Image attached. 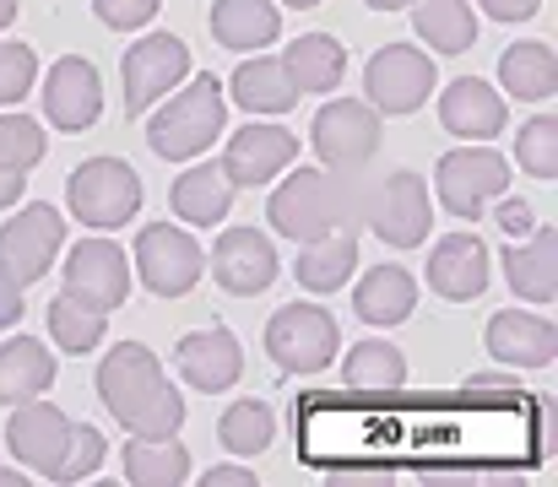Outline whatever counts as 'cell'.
Here are the masks:
<instances>
[{
    "instance_id": "1",
    "label": "cell",
    "mask_w": 558,
    "mask_h": 487,
    "mask_svg": "<svg viewBox=\"0 0 558 487\" xmlns=\"http://www.w3.org/2000/svg\"><path fill=\"white\" fill-rule=\"evenodd\" d=\"M98 395L109 417L136 439H169L185 428V395L169 385L163 363L142 341H120L98 363Z\"/></svg>"
},
{
    "instance_id": "2",
    "label": "cell",
    "mask_w": 558,
    "mask_h": 487,
    "mask_svg": "<svg viewBox=\"0 0 558 487\" xmlns=\"http://www.w3.org/2000/svg\"><path fill=\"white\" fill-rule=\"evenodd\" d=\"M288 173V168H282ZM266 222L293 239L310 244L320 233L337 228H359V173H331V168H293L271 200H266Z\"/></svg>"
},
{
    "instance_id": "3",
    "label": "cell",
    "mask_w": 558,
    "mask_h": 487,
    "mask_svg": "<svg viewBox=\"0 0 558 487\" xmlns=\"http://www.w3.org/2000/svg\"><path fill=\"white\" fill-rule=\"evenodd\" d=\"M222 120H228V93H222V82L211 71H201L147 120V147L163 162L201 158L222 136Z\"/></svg>"
},
{
    "instance_id": "4",
    "label": "cell",
    "mask_w": 558,
    "mask_h": 487,
    "mask_svg": "<svg viewBox=\"0 0 558 487\" xmlns=\"http://www.w3.org/2000/svg\"><path fill=\"white\" fill-rule=\"evenodd\" d=\"M359 222H369L390 249H417L428 239L434 206H428V184L412 168H390V173H359Z\"/></svg>"
},
{
    "instance_id": "5",
    "label": "cell",
    "mask_w": 558,
    "mask_h": 487,
    "mask_svg": "<svg viewBox=\"0 0 558 487\" xmlns=\"http://www.w3.org/2000/svg\"><path fill=\"white\" fill-rule=\"evenodd\" d=\"M65 206L82 228L114 233L142 211V173L120 158H87L71 168L65 179Z\"/></svg>"
},
{
    "instance_id": "6",
    "label": "cell",
    "mask_w": 558,
    "mask_h": 487,
    "mask_svg": "<svg viewBox=\"0 0 558 487\" xmlns=\"http://www.w3.org/2000/svg\"><path fill=\"white\" fill-rule=\"evenodd\" d=\"M505 190H510V158L494 153L488 142H466L434 162V195L461 222H477Z\"/></svg>"
},
{
    "instance_id": "7",
    "label": "cell",
    "mask_w": 558,
    "mask_h": 487,
    "mask_svg": "<svg viewBox=\"0 0 558 487\" xmlns=\"http://www.w3.org/2000/svg\"><path fill=\"white\" fill-rule=\"evenodd\" d=\"M266 352H271V363L282 374H320L342 352V325L331 320V309L293 299L266 325Z\"/></svg>"
},
{
    "instance_id": "8",
    "label": "cell",
    "mask_w": 558,
    "mask_h": 487,
    "mask_svg": "<svg viewBox=\"0 0 558 487\" xmlns=\"http://www.w3.org/2000/svg\"><path fill=\"white\" fill-rule=\"evenodd\" d=\"M131 266H136V277H142L147 293L185 299L190 288L206 277V249L190 239V228H180V222H147L136 233Z\"/></svg>"
},
{
    "instance_id": "9",
    "label": "cell",
    "mask_w": 558,
    "mask_h": 487,
    "mask_svg": "<svg viewBox=\"0 0 558 487\" xmlns=\"http://www.w3.org/2000/svg\"><path fill=\"white\" fill-rule=\"evenodd\" d=\"M315 158L331 173H364L379 153V114L369 98H331L310 125Z\"/></svg>"
},
{
    "instance_id": "10",
    "label": "cell",
    "mask_w": 558,
    "mask_h": 487,
    "mask_svg": "<svg viewBox=\"0 0 558 487\" xmlns=\"http://www.w3.org/2000/svg\"><path fill=\"white\" fill-rule=\"evenodd\" d=\"M434 87H439V71L412 44H385L364 65V93H369L374 114H412V109L428 104Z\"/></svg>"
},
{
    "instance_id": "11",
    "label": "cell",
    "mask_w": 558,
    "mask_h": 487,
    "mask_svg": "<svg viewBox=\"0 0 558 487\" xmlns=\"http://www.w3.org/2000/svg\"><path fill=\"white\" fill-rule=\"evenodd\" d=\"M120 76H125V114H131V120L147 114L158 98H169V93L190 76L185 38H174V33H147L142 44L125 49Z\"/></svg>"
},
{
    "instance_id": "12",
    "label": "cell",
    "mask_w": 558,
    "mask_h": 487,
    "mask_svg": "<svg viewBox=\"0 0 558 487\" xmlns=\"http://www.w3.org/2000/svg\"><path fill=\"white\" fill-rule=\"evenodd\" d=\"M65 249V217L54 211V206H22L5 228H0V260H5V271L22 282V288H33L49 266H54V255Z\"/></svg>"
},
{
    "instance_id": "13",
    "label": "cell",
    "mask_w": 558,
    "mask_h": 487,
    "mask_svg": "<svg viewBox=\"0 0 558 487\" xmlns=\"http://www.w3.org/2000/svg\"><path fill=\"white\" fill-rule=\"evenodd\" d=\"M282 260H277V244L260 233V228H222L217 244H211V277L222 293L233 299H255L277 282Z\"/></svg>"
},
{
    "instance_id": "14",
    "label": "cell",
    "mask_w": 558,
    "mask_h": 487,
    "mask_svg": "<svg viewBox=\"0 0 558 487\" xmlns=\"http://www.w3.org/2000/svg\"><path fill=\"white\" fill-rule=\"evenodd\" d=\"M65 293H76L82 304L114 315L131 299V260L114 239H82L65 255Z\"/></svg>"
},
{
    "instance_id": "15",
    "label": "cell",
    "mask_w": 558,
    "mask_h": 487,
    "mask_svg": "<svg viewBox=\"0 0 558 487\" xmlns=\"http://www.w3.org/2000/svg\"><path fill=\"white\" fill-rule=\"evenodd\" d=\"M104 114V76L93 60L65 54L44 71V120L54 131H93Z\"/></svg>"
},
{
    "instance_id": "16",
    "label": "cell",
    "mask_w": 558,
    "mask_h": 487,
    "mask_svg": "<svg viewBox=\"0 0 558 487\" xmlns=\"http://www.w3.org/2000/svg\"><path fill=\"white\" fill-rule=\"evenodd\" d=\"M293 158H299V136H293V131L250 120L244 131L228 136V147H222V173H228L233 190H260V184H271Z\"/></svg>"
},
{
    "instance_id": "17",
    "label": "cell",
    "mask_w": 558,
    "mask_h": 487,
    "mask_svg": "<svg viewBox=\"0 0 558 487\" xmlns=\"http://www.w3.org/2000/svg\"><path fill=\"white\" fill-rule=\"evenodd\" d=\"M488 282H494V255L477 233H445L428 249V293L450 304H472L488 293Z\"/></svg>"
},
{
    "instance_id": "18",
    "label": "cell",
    "mask_w": 558,
    "mask_h": 487,
    "mask_svg": "<svg viewBox=\"0 0 558 487\" xmlns=\"http://www.w3.org/2000/svg\"><path fill=\"white\" fill-rule=\"evenodd\" d=\"M65 439H71V417L54 406V401H22L11 406V423H5V445L16 455V466L38 472V477H54L60 455H65Z\"/></svg>"
},
{
    "instance_id": "19",
    "label": "cell",
    "mask_w": 558,
    "mask_h": 487,
    "mask_svg": "<svg viewBox=\"0 0 558 487\" xmlns=\"http://www.w3.org/2000/svg\"><path fill=\"white\" fill-rule=\"evenodd\" d=\"M174 363H180L185 385L190 390H201V395H222V390H233V385H239V374H244V352H239L233 330H222V325L180 336Z\"/></svg>"
},
{
    "instance_id": "20",
    "label": "cell",
    "mask_w": 558,
    "mask_h": 487,
    "mask_svg": "<svg viewBox=\"0 0 558 487\" xmlns=\"http://www.w3.org/2000/svg\"><path fill=\"white\" fill-rule=\"evenodd\" d=\"M483 346L505 363V368H548L558 357V325L543 315H526V309H499L488 330H483Z\"/></svg>"
},
{
    "instance_id": "21",
    "label": "cell",
    "mask_w": 558,
    "mask_h": 487,
    "mask_svg": "<svg viewBox=\"0 0 558 487\" xmlns=\"http://www.w3.org/2000/svg\"><path fill=\"white\" fill-rule=\"evenodd\" d=\"M505 120H510L505 93L488 87V82H477V76H456L439 93V125L450 136H461V142H488V136L505 131Z\"/></svg>"
},
{
    "instance_id": "22",
    "label": "cell",
    "mask_w": 558,
    "mask_h": 487,
    "mask_svg": "<svg viewBox=\"0 0 558 487\" xmlns=\"http://www.w3.org/2000/svg\"><path fill=\"white\" fill-rule=\"evenodd\" d=\"M505 282L526 304H554L558 299V228H532L526 239H510L505 249Z\"/></svg>"
},
{
    "instance_id": "23",
    "label": "cell",
    "mask_w": 558,
    "mask_h": 487,
    "mask_svg": "<svg viewBox=\"0 0 558 487\" xmlns=\"http://www.w3.org/2000/svg\"><path fill=\"white\" fill-rule=\"evenodd\" d=\"M211 38L233 54H250V49H271L282 38V5L271 0H211V16H206Z\"/></svg>"
},
{
    "instance_id": "24",
    "label": "cell",
    "mask_w": 558,
    "mask_h": 487,
    "mask_svg": "<svg viewBox=\"0 0 558 487\" xmlns=\"http://www.w3.org/2000/svg\"><path fill=\"white\" fill-rule=\"evenodd\" d=\"M293 271H299V288H310V293H342L359 271V228H337V233L299 244Z\"/></svg>"
},
{
    "instance_id": "25",
    "label": "cell",
    "mask_w": 558,
    "mask_h": 487,
    "mask_svg": "<svg viewBox=\"0 0 558 487\" xmlns=\"http://www.w3.org/2000/svg\"><path fill=\"white\" fill-rule=\"evenodd\" d=\"M60 363L38 336H11L0 341V406H22L54 385Z\"/></svg>"
},
{
    "instance_id": "26",
    "label": "cell",
    "mask_w": 558,
    "mask_h": 487,
    "mask_svg": "<svg viewBox=\"0 0 558 487\" xmlns=\"http://www.w3.org/2000/svg\"><path fill=\"white\" fill-rule=\"evenodd\" d=\"M222 93H228L239 109H250V114H288V109L299 104V87H293L282 54H255V60H244Z\"/></svg>"
},
{
    "instance_id": "27",
    "label": "cell",
    "mask_w": 558,
    "mask_h": 487,
    "mask_svg": "<svg viewBox=\"0 0 558 487\" xmlns=\"http://www.w3.org/2000/svg\"><path fill=\"white\" fill-rule=\"evenodd\" d=\"M353 309H359L364 325H385V330L412 320V309H417V277L407 266H374L353 288Z\"/></svg>"
},
{
    "instance_id": "28",
    "label": "cell",
    "mask_w": 558,
    "mask_h": 487,
    "mask_svg": "<svg viewBox=\"0 0 558 487\" xmlns=\"http://www.w3.org/2000/svg\"><path fill=\"white\" fill-rule=\"evenodd\" d=\"M169 206L174 217L190 222V228H211L233 211V184L222 173V162H201V168H185L169 190Z\"/></svg>"
},
{
    "instance_id": "29",
    "label": "cell",
    "mask_w": 558,
    "mask_h": 487,
    "mask_svg": "<svg viewBox=\"0 0 558 487\" xmlns=\"http://www.w3.org/2000/svg\"><path fill=\"white\" fill-rule=\"evenodd\" d=\"M282 65H288L299 98L304 93H337L342 76H348V49L331 33H304V38H293L282 49Z\"/></svg>"
},
{
    "instance_id": "30",
    "label": "cell",
    "mask_w": 558,
    "mask_h": 487,
    "mask_svg": "<svg viewBox=\"0 0 558 487\" xmlns=\"http://www.w3.org/2000/svg\"><path fill=\"white\" fill-rule=\"evenodd\" d=\"M499 87L521 104H548L558 93V54L543 38H526V44H510L499 54Z\"/></svg>"
},
{
    "instance_id": "31",
    "label": "cell",
    "mask_w": 558,
    "mask_h": 487,
    "mask_svg": "<svg viewBox=\"0 0 558 487\" xmlns=\"http://www.w3.org/2000/svg\"><path fill=\"white\" fill-rule=\"evenodd\" d=\"M412 27L439 54H466L477 44V11H472V0H412Z\"/></svg>"
},
{
    "instance_id": "32",
    "label": "cell",
    "mask_w": 558,
    "mask_h": 487,
    "mask_svg": "<svg viewBox=\"0 0 558 487\" xmlns=\"http://www.w3.org/2000/svg\"><path fill=\"white\" fill-rule=\"evenodd\" d=\"M277 439V417H271V406L266 401H255V395H239V401H228L222 406V417H217V445L228 450V455H266V445Z\"/></svg>"
},
{
    "instance_id": "33",
    "label": "cell",
    "mask_w": 558,
    "mask_h": 487,
    "mask_svg": "<svg viewBox=\"0 0 558 487\" xmlns=\"http://www.w3.org/2000/svg\"><path fill=\"white\" fill-rule=\"evenodd\" d=\"M342 379H348V390H374V395H385V390H401L407 385V357H401V346H390V341H359V346H348V357H342Z\"/></svg>"
},
{
    "instance_id": "34",
    "label": "cell",
    "mask_w": 558,
    "mask_h": 487,
    "mask_svg": "<svg viewBox=\"0 0 558 487\" xmlns=\"http://www.w3.org/2000/svg\"><path fill=\"white\" fill-rule=\"evenodd\" d=\"M125 477L142 487H163V483H185L190 477V450L169 434V439H136L125 445Z\"/></svg>"
},
{
    "instance_id": "35",
    "label": "cell",
    "mask_w": 558,
    "mask_h": 487,
    "mask_svg": "<svg viewBox=\"0 0 558 487\" xmlns=\"http://www.w3.org/2000/svg\"><path fill=\"white\" fill-rule=\"evenodd\" d=\"M49 336H54L60 352H76V357L82 352H98L104 336H109V315L93 309V304H82L76 293H60L49 304Z\"/></svg>"
},
{
    "instance_id": "36",
    "label": "cell",
    "mask_w": 558,
    "mask_h": 487,
    "mask_svg": "<svg viewBox=\"0 0 558 487\" xmlns=\"http://www.w3.org/2000/svg\"><path fill=\"white\" fill-rule=\"evenodd\" d=\"M44 153H49V136H44L38 120H27V114H0V168L27 173V168L44 162Z\"/></svg>"
},
{
    "instance_id": "37",
    "label": "cell",
    "mask_w": 558,
    "mask_h": 487,
    "mask_svg": "<svg viewBox=\"0 0 558 487\" xmlns=\"http://www.w3.org/2000/svg\"><path fill=\"white\" fill-rule=\"evenodd\" d=\"M515 162L532 173V179H558V120L554 114H537L521 125L515 136Z\"/></svg>"
},
{
    "instance_id": "38",
    "label": "cell",
    "mask_w": 558,
    "mask_h": 487,
    "mask_svg": "<svg viewBox=\"0 0 558 487\" xmlns=\"http://www.w3.org/2000/svg\"><path fill=\"white\" fill-rule=\"evenodd\" d=\"M104 461H109V445H104V434H98L93 423H71L65 455H60V466H54V477H49V483H87V477H93Z\"/></svg>"
},
{
    "instance_id": "39",
    "label": "cell",
    "mask_w": 558,
    "mask_h": 487,
    "mask_svg": "<svg viewBox=\"0 0 558 487\" xmlns=\"http://www.w3.org/2000/svg\"><path fill=\"white\" fill-rule=\"evenodd\" d=\"M38 82V54L27 44H0V109L22 104Z\"/></svg>"
},
{
    "instance_id": "40",
    "label": "cell",
    "mask_w": 558,
    "mask_h": 487,
    "mask_svg": "<svg viewBox=\"0 0 558 487\" xmlns=\"http://www.w3.org/2000/svg\"><path fill=\"white\" fill-rule=\"evenodd\" d=\"M158 5H163V0H93L98 22L114 27V33H136V27H147V22L158 16Z\"/></svg>"
},
{
    "instance_id": "41",
    "label": "cell",
    "mask_w": 558,
    "mask_h": 487,
    "mask_svg": "<svg viewBox=\"0 0 558 487\" xmlns=\"http://www.w3.org/2000/svg\"><path fill=\"white\" fill-rule=\"evenodd\" d=\"M494 228H499L505 239H526V233L537 228L532 200H521V195H499V200H494Z\"/></svg>"
},
{
    "instance_id": "42",
    "label": "cell",
    "mask_w": 558,
    "mask_h": 487,
    "mask_svg": "<svg viewBox=\"0 0 558 487\" xmlns=\"http://www.w3.org/2000/svg\"><path fill=\"white\" fill-rule=\"evenodd\" d=\"M22 293H27V288H22V282L5 271V260H0V330H11V325L22 320Z\"/></svg>"
},
{
    "instance_id": "43",
    "label": "cell",
    "mask_w": 558,
    "mask_h": 487,
    "mask_svg": "<svg viewBox=\"0 0 558 487\" xmlns=\"http://www.w3.org/2000/svg\"><path fill=\"white\" fill-rule=\"evenodd\" d=\"M494 22H532L543 11V0H477Z\"/></svg>"
},
{
    "instance_id": "44",
    "label": "cell",
    "mask_w": 558,
    "mask_h": 487,
    "mask_svg": "<svg viewBox=\"0 0 558 487\" xmlns=\"http://www.w3.org/2000/svg\"><path fill=\"white\" fill-rule=\"evenodd\" d=\"M206 483H211V487H244V483H255V472L228 461V466H211V472H206Z\"/></svg>"
},
{
    "instance_id": "45",
    "label": "cell",
    "mask_w": 558,
    "mask_h": 487,
    "mask_svg": "<svg viewBox=\"0 0 558 487\" xmlns=\"http://www.w3.org/2000/svg\"><path fill=\"white\" fill-rule=\"evenodd\" d=\"M466 390H515V368H505V374H494V368L488 374H472Z\"/></svg>"
},
{
    "instance_id": "46",
    "label": "cell",
    "mask_w": 558,
    "mask_h": 487,
    "mask_svg": "<svg viewBox=\"0 0 558 487\" xmlns=\"http://www.w3.org/2000/svg\"><path fill=\"white\" fill-rule=\"evenodd\" d=\"M22 184H27V179H22V173H11V168H0V211H5V206H16V200H22Z\"/></svg>"
},
{
    "instance_id": "47",
    "label": "cell",
    "mask_w": 558,
    "mask_h": 487,
    "mask_svg": "<svg viewBox=\"0 0 558 487\" xmlns=\"http://www.w3.org/2000/svg\"><path fill=\"white\" fill-rule=\"evenodd\" d=\"M11 22H16V0H0V33H5Z\"/></svg>"
},
{
    "instance_id": "48",
    "label": "cell",
    "mask_w": 558,
    "mask_h": 487,
    "mask_svg": "<svg viewBox=\"0 0 558 487\" xmlns=\"http://www.w3.org/2000/svg\"><path fill=\"white\" fill-rule=\"evenodd\" d=\"M364 5H374V11H407L412 0H364Z\"/></svg>"
},
{
    "instance_id": "49",
    "label": "cell",
    "mask_w": 558,
    "mask_h": 487,
    "mask_svg": "<svg viewBox=\"0 0 558 487\" xmlns=\"http://www.w3.org/2000/svg\"><path fill=\"white\" fill-rule=\"evenodd\" d=\"M22 483H27L22 472H11V466H0V487H22Z\"/></svg>"
},
{
    "instance_id": "50",
    "label": "cell",
    "mask_w": 558,
    "mask_h": 487,
    "mask_svg": "<svg viewBox=\"0 0 558 487\" xmlns=\"http://www.w3.org/2000/svg\"><path fill=\"white\" fill-rule=\"evenodd\" d=\"M282 5H299V11H310V5H320V0H282Z\"/></svg>"
}]
</instances>
